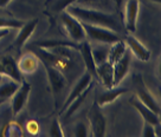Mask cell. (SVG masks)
Instances as JSON below:
<instances>
[{
	"label": "cell",
	"mask_w": 161,
	"mask_h": 137,
	"mask_svg": "<svg viewBox=\"0 0 161 137\" xmlns=\"http://www.w3.org/2000/svg\"><path fill=\"white\" fill-rule=\"evenodd\" d=\"M12 0H0V8H4L10 4Z\"/></svg>",
	"instance_id": "34"
},
{
	"label": "cell",
	"mask_w": 161,
	"mask_h": 137,
	"mask_svg": "<svg viewBox=\"0 0 161 137\" xmlns=\"http://www.w3.org/2000/svg\"><path fill=\"white\" fill-rule=\"evenodd\" d=\"M4 135H6V136H20V135H23V130H21V127L19 124L11 122L8 125L5 127Z\"/></svg>",
	"instance_id": "27"
},
{
	"label": "cell",
	"mask_w": 161,
	"mask_h": 137,
	"mask_svg": "<svg viewBox=\"0 0 161 137\" xmlns=\"http://www.w3.org/2000/svg\"><path fill=\"white\" fill-rule=\"evenodd\" d=\"M94 83V79H92V75H91L90 72L86 71L82 76H80V78L77 81V83H76L75 85H74V87L71 89V92L70 95L66 97V99L64 101V103H63V107H62V109H60L59 111V115H62L63 112L65 111V109L68 107H69V104H70L71 102L75 99L77 96H80L82 92L86 90V87H89L90 84H92Z\"/></svg>",
	"instance_id": "10"
},
{
	"label": "cell",
	"mask_w": 161,
	"mask_h": 137,
	"mask_svg": "<svg viewBox=\"0 0 161 137\" xmlns=\"http://www.w3.org/2000/svg\"><path fill=\"white\" fill-rule=\"evenodd\" d=\"M70 14L76 17L80 23L84 24H90V25L104 26L110 30L119 31L120 24L119 19L114 14L106 13L102 11L94 8V7H86V6L80 5H70L65 8Z\"/></svg>",
	"instance_id": "1"
},
{
	"label": "cell",
	"mask_w": 161,
	"mask_h": 137,
	"mask_svg": "<svg viewBox=\"0 0 161 137\" xmlns=\"http://www.w3.org/2000/svg\"><path fill=\"white\" fill-rule=\"evenodd\" d=\"M108 51H109V49H107L106 46L97 45L96 47L91 46V52H92V57H94V61H95L96 65L102 63V61H107Z\"/></svg>",
	"instance_id": "23"
},
{
	"label": "cell",
	"mask_w": 161,
	"mask_h": 137,
	"mask_svg": "<svg viewBox=\"0 0 161 137\" xmlns=\"http://www.w3.org/2000/svg\"><path fill=\"white\" fill-rule=\"evenodd\" d=\"M130 104L135 108L137 112L141 115V117L143 118V121L147 123H151L154 127H160V115L151 110L149 108L145 105L142 102H140L137 98H131Z\"/></svg>",
	"instance_id": "16"
},
{
	"label": "cell",
	"mask_w": 161,
	"mask_h": 137,
	"mask_svg": "<svg viewBox=\"0 0 161 137\" xmlns=\"http://www.w3.org/2000/svg\"><path fill=\"white\" fill-rule=\"evenodd\" d=\"M129 67H130V52L127 49L126 53L113 65V69H114V87L120 85L121 82L123 81L125 77L128 75Z\"/></svg>",
	"instance_id": "15"
},
{
	"label": "cell",
	"mask_w": 161,
	"mask_h": 137,
	"mask_svg": "<svg viewBox=\"0 0 161 137\" xmlns=\"http://www.w3.org/2000/svg\"><path fill=\"white\" fill-rule=\"evenodd\" d=\"M42 64L44 66L46 71V76H47V81H49V84H50V89L51 92L53 95V98H55V107L56 103L58 101V97H59L60 92L64 90V87H66V78L65 76L63 75V72L60 69L56 67V66L49 64L47 61H40Z\"/></svg>",
	"instance_id": "5"
},
{
	"label": "cell",
	"mask_w": 161,
	"mask_h": 137,
	"mask_svg": "<svg viewBox=\"0 0 161 137\" xmlns=\"http://www.w3.org/2000/svg\"><path fill=\"white\" fill-rule=\"evenodd\" d=\"M83 24L84 31H86V38H89L90 40L98 43V44H113L115 41L120 40L121 38L117 34V32L114 30H110L104 26H97V25H90V24Z\"/></svg>",
	"instance_id": "4"
},
{
	"label": "cell",
	"mask_w": 161,
	"mask_h": 137,
	"mask_svg": "<svg viewBox=\"0 0 161 137\" xmlns=\"http://www.w3.org/2000/svg\"><path fill=\"white\" fill-rule=\"evenodd\" d=\"M60 23L64 29L65 34L69 37V39L74 43H80L86 40V34L83 24L80 23L76 17L70 14L68 11H62L60 12Z\"/></svg>",
	"instance_id": "2"
},
{
	"label": "cell",
	"mask_w": 161,
	"mask_h": 137,
	"mask_svg": "<svg viewBox=\"0 0 161 137\" xmlns=\"http://www.w3.org/2000/svg\"><path fill=\"white\" fill-rule=\"evenodd\" d=\"M125 43L127 45V49L129 50L130 55L135 56L139 61H148L151 59V51L147 49L137 38L133 36L131 33H128L125 37Z\"/></svg>",
	"instance_id": "11"
},
{
	"label": "cell",
	"mask_w": 161,
	"mask_h": 137,
	"mask_svg": "<svg viewBox=\"0 0 161 137\" xmlns=\"http://www.w3.org/2000/svg\"><path fill=\"white\" fill-rule=\"evenodd\" d=\"M88 119H89V124H90L91 135L95 137L104 136L107 128V119L102 110H101V107L96 103V101H94L90 110H89Z\"/></svg>",
	"instance_id": "7"
},
{
	"label": "cell",
	"mask_w": 161,
	"mask_h": 137,
	"mask_svg": "<svg viewBox=\"0 0 161 137\" xmlns=\"http://www.w3.org/2000/svg\"><path fill=\"white\" fill-rule=\"evenodd\" d=\"M110 45L111 46L109 47V51H108V58H107V61L114 65L116 61L126 53L127 45L126 43H125V40H122V39L113 43Z\"/></svg>",
	"instance_id": "20"
},
{
	"label": "cell",
	"mask_w": 161,
	"mask_h": 137,
	"mask_svg": "<svg viewBox=\"0 0 161 137\" xmlns=\"http://www.w3.org/2000/svg\"><path fill=\"white\" fill-rule=\"evenodd\" d=\"M31 92V84L29 82H26L25 79L20 83L19 87L15 90L13 93V96L11 97V110H12V116L15 117L17 115H19L20 112L24 110L29 96Z\"/></svg>",
	"instance_id": "8"
},
{
	"label": "cell",
	"mask_w": 161,
	"mask_h": 137,
	"mask_svg": "<svg viewBox=\"0 0 161 137\" xmlns=\"http://www.w3.org/2000/svg\"><path fill=\"white\" fill-rule=\"evenodd\" d=\"M8 32H10L8 29H0V39L7 36V34H8Z\"/></svg>",
	"instance_id": "33"
},
{
	"label": "cell",
	"mask_w": 161,
	"mask_h": 137,
	"mask_svg": "<svg viewBox=\"0 0 161 137\" xmlns=\"http://www.w3.org/2000/svg\"><path fill=\"white\" fill-rule=\"evenodd\" d=\"M1 82H3V75L0 73V83H1Z\"/></svg>",
	"instance_id": "36"
},
{
	"label": "cell",
	"mask_w": 161,
	"mask_h": 137,
	"mask_svg": "<svg viewBox=\"0 0 161 137\" xmlns=\"http://www.w3.org/2000/svg\"><path fill=\"white\" fill-rule=\"evenodd\" d=\"M74 135L77 137H86L88 135L86 131V125L83 122H80L76 124L75 130H74Z\"/></svg>",
	"instance_id": "29"
},
{
	"label": "cell",
	"mask_w": 161,
	"mask_h": 137,
	"mask_svg": "<svg viewBox=\"0 0 161 137\" xmlns=\"http://www.w3.org/2000/svg\"><path fill=\"white\" fill-rule=\"evenodd\" d=\"M143 137H159L160 136V127H154L151 123L145 122L143 130H142Z\"/></svg>",
	"instance_id": "25"
},
{
	"label": "cell",
	"mask_w": 161,
	"mask_h": 137,
	"mask_svg": "<svg viewBox=\"0 0 161 137\" xmlns=\"http://www.w3.org/2000/svg\"><path fill=\"white\" fill-rule=\"evenodd\" d=\"M77 50L80 52V56L82 59L84 61V65L88 72H90L92 76H95L96 73V63L94 61V57H92V52H91V45L90 43L86 40L80 41L78 44V49Z\"/></svg>",
	"instance_id": "19"
},
{
	"label": "cell",
	"mask_w": 161,
	"mask_h": 137,
	"mask_svg": "<svg viewBox=\"0 0 161 137\" xmlns=\"http://www.w3.org/2000/svg\"><path fill=\"white\" fill-rule=\"evenodd\" d=\"M80 43L74 41H63V40H44L36 43V46H39L42 49H45L46 51L51 52L52 55L63 58L65 61H71L72 58V49L77 50Z\"/></svg>",
	"instance_id": "3"
},
{
	"label": "cell",
	"mask_w": 161,
	"mask_h": 137,
	"mask_svg": "<svg viewBox=\"0 0 161 137\" xmlns=\"http://www.w3.org/2000/svg\"><path fill=\"white\" fill-rule=\"evenodd\" d=\"M102 3V0H77L74 5H80V6H86V7H94Z\"/></svg>",
	"instance_id": "31"
},
{
	"label": "cell",
	"mask_w": 161,
	"mask_h": 137,
	"mask_svg": "<svg viewBox=\"0 0 161 137\" xmlns=\"http://www.w3.org/2000/svg\"><path fill=\"white\" fill-rule=\"evenodd\" d=\"M23 21L17 20V19H6V18H0V29H20L23 26Z\"/></svg>",
	"instance_id": "26"
},
{
	"label": "cell",
	"mask_w": 161,
	"mask_h": 137,
	"mask_svg": "<svg viewBox=\"0 0 161 137\" xmlns=\"http://www.w3.org/2000/svg\"><path fill=\"white\" fill-rule=\"evenodd\" d=\"M128 92V89L127 87H121L119 85L113 87H109L107 89V91L102 92L100 96L97 97V99H95L96 103L100 105L101 108L106 107V105H109L113 102H115L120 96H122L123 93Z\"/></svg>",
	"instance_id": "18"
},
{
	"label": "cell",
	"mask_w": 161,
	"mask_h": 137,
	"mask_svg": "<svg viewBox=\"0 0 161 137\" xmlns=\"http://www.w3.org/2000/svg\"><path fill=\"white\" fill-rule=\"evenodd\" d=\"M20 83L10 79V81L1 82L0 83V105H3L7 99H11L15 90L19 87Z\"/></svg>",
	"instance_id": "21"
},
{
	"label": "cell",
	"mask_w": 161,
	"mask_h": 137,
	"mask_svg": "<svg viewBox=\"0 0 161 137\" xmlns=\"http://www.w3.org/2000/svg\"><path fill=\"white\" fill-rule=\"evenodd\" d=\"M126 1L127 0H114L116 13L119 14L121 21H122V19H123V10H125V4H126Z\"/></svg>",
	"instance_id": "30"
},
{
	"label": "cell",
	"mask_w": 161,
	"mask_h": 137,
	"mask_svg": "<svg viewBox=\"0 0 161 137\" xmlns=\"http://www.w3.org/2000/svg\"><path fill=\"white\" fill-rule=\"evenodd\" d=\"M134 87H135L136 92V98L140 102H142L145 105L149 108L151 110L160 115V103L156 99L155 97L153 96L149 91V89L147 87L146 83L143 82V78L140 73H135L134 77Z\"/></svg>",
	"instance_id": "6"
},
{
	"label": "cell",
	"mask_w": 161,
	"mask_h": 137,
	"mask_svg": "<svg viewBox=\"0 0 161 137\" xmlns=\"http://www.w3.org/2000/svg\"><path fill=\"white\" fill-rule=\"evenodd\" d=\"M26 128H27V130L30 131V134H37L38 130H39V125L37 124L36 121H30V122L27 123Z\"/></svg>",
	"instance_id": "32"
},
{
	"label": "cell",
	"mask_w": 161,
	"mask_h": 137,
	"mask_svg": "<svg viewBox=\"0 0 161 137\" xmlns=\"http://www.w3.org/2000/svg\"><path fill=\"white\" fill-rule=\"evenodd\" d=\"M0 63L3 67V76H7L10 79L21 83L24 81L23 73L20 72L18 67V63L14 61V58L10 55H4L0 57Z\"/></svg>",
	"instance_id": "12"
},
{
	"label": "cell",
	"mask_w": 161,
	"mask_h": 137,
	"mask_svg": "<svg viewBox=\"0 0 161 137\" xmlns=\"http://www.w3.org/2000/svg\"><path fill=\"white\" fill-rule=\"evenodd\" d=\"M38 19L36 18L33 20H30L27 23H24L23 26L19 29V32L15 37V39L13 40V44L11 46V49H14V50L19 51L23 49V46L26 44V41L29 40V38L32 36V33L35 32L36 27L38 25Z\"/></svg>",
	"instance_id": "13"
},
{
	"label": "cell",
	"mask_w": 161,
	"mask_h": 137,
	"mask_svg": "<svg viewBox=\"0 0 161 137\" xmlns=\"http://www.w3.org/2000/svg\"><path fill=\"white\" fill-rule=\"evenodd\" d=\"M148 1H151V3H155L156 5H160V0H148Z\"/></svg>",
	"instance_id": "35"
},
{
	"label": "cell",
	"mask_w": 161,
	"mask_h": 137,
	"mask_svg": "<svg viewBox=\"0 0 161 137\" xmlns=\"http://www.w3.org/2000/svg\"><path fill=\"white\" fill-rule=\"evenodd\" d=\"M95 77L100 81V83L106 87H114V69L113 64L108 61H104L96 65V73Z\"/></svg>",
	"instance_id": "14"
},
{
	"label": "cell",
	"mask_w": 161,
	"mask_h": 137,
	"mask_svg": "<svg viewBox=\"0 0 161 137\" xmlns=\"http://www.w3.org/2000/svg\"><path fill=\"white\" fill-rule=\"evenodd\" d=\"M50 136L52 137H63L64 136V132L60 125V122L58 121V118H55L52 123H51V129H50Z\"/></svg>",
	"instance_id": "28"
},
{
	"label": "cell",
	"mask_w": 161,
	"mask_h": 137,
	"mask_svg": "<svg viewBox=\"0 0 161 137\" xmlns=\"http://www.w3.org/2000/svg\"><path fill=\"white\" fill-rule=\"evenodd\" d=\"M77 0H49L47 4H50L52 10L56 12H62L70 5H74Z\"/></svg>",
	"instance_id": "24"
},
{
	"label": "cell",
	"mask_w": 161,
	"mask_h": 137,
	"mask_svg": "<svg viewBox=\"0 0 161 137\" xmlns=\"http://www.w3.org/2000/svg\"><path fill=\"white\" fill-rule=\"evenodd\" d=\"M92 87H94V83H92V84H90L89 87H86V90H84V91L82 92V93H80V96L76 97L75 99H74V101H72V102L70 103V104H69V107L66 108L65 111L63 112V113H65V116H66V117L72 116V115H74V113H75V112L77 111V109H78V108H80V105L83 104V103H84V101H86V98L88 97V95L90 93V91H91V89H92Z\"/></svg>",
	"instance_id": "22"
},
{
	"label": "cell",
	"mask_w": 161,
	"mask_h": 137,
	"mask_svg": "<svg viewBox=\"0 0 161 137\" xmlns=\"http://www.w3.org/2000/svg\"><path fill=\"white\" fill-rule=\"evenodd\" d=\"M140 1L139 0H127L123 10L122 23L128 33H134L136 31V23L139 18Z\"/></svg>",
	"instance_id": "9"
},
{
	"label": "cell",
	"mask_w": 161,
	"mask_h": 137,
	"mask_svg": "<svg viewBox=\"0 0 161 137\" xmlns=\"http://www.w3.org/2000/svg\"><path fill=\"white\" fill-rule=\"evenodd\" d=\"M39 58L35 52H27L20 57L19 61H17V63H18V67L23 75L24 73L31 75L35 71H37V69L39 66Z\"/></svg>",
	"instance_id": "17"
}]
</instances>
